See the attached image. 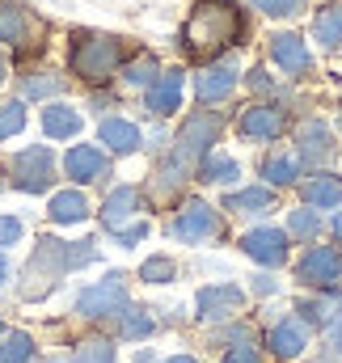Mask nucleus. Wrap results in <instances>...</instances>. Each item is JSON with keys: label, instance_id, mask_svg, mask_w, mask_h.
Instances as JSON below:
<instances>
[{"label": "nucleus", "instance_id": "obj_37", "mask_svg": "<svg viewBox=\"0 0 342 363\" xmlns=\"http://www.w3.org/2000/svg\"><path fill=\"white\" fill-rule=\"evenodd\" d=\"M26 123H30V114H26V101H21V97L0 101V144H4V140H13V135H21V131H26Z\"/></svg>", "mask_w": 342, "mask_h": 363}, {"label": "nucleus", "instance_id": "obj_11", "mask_svg": "<svg viewBox=\"0 0 342 363\" xmlns=\"http://www.w3.org/2000/svg\"><path fill=\"white\" fill-rule=\"evenodd\" d=\"M287 131V110L279 101H250L237 114V135L246 144H275Z\"/></svg>", "mask_w": 342, "mask_h": 363}, {"label": "nucleus", "instance_id": "obj_15", "mask_svg": "<svg viewBox=\"0 0 342 363\" xmlns=\"http://www.w3.org/2000/svg\"><path fill=\"white\" fill-rule=\"evenodd\" d=\"M275 203H279V190H270V186H262V182H250V186L224 190L220 211L233 216V220H266V216L275 211Z\"/></svg>", "mask_w": 342, "mask_h": 363}, {"label": "nucleus", "instance_id": "obj_5", "mask_svg": "<svg viewBox=\"0 0 342 363\" xmlns=\"http://www.w3.org/2000/svg\"><path fill=\"white\" fill-rule=\"evenodd\" d=\"M55 148L51 144H26L9 157V186L21 194H51L55 190Z\"/></svg>", "mask_w": 342, "mask_h": 363}, {"label": "nucleus", "instance_id": "obj_33", "mask_svg": "<svg viewBox=\"0 0 342 363\" xmlns=\"http://www.w3.org/2000/svg\"><path fill=\"white\" fill-rule=\"evenodd\" d=\"M0 363H38V342L26 330H9L0 338Z\"/></svg>", "mask_w": 342, "mask_h": 363}, {"label": "nucleus", "instance_id": "obj_2", "mask_svg": "<svg viewBox=\"0 0 342 363\" xmlns=\"http://www.w3.org/2000/svg\"><path fill=\"white\" fill-rule=\"evenodd\" d=\"M127 64V43L114 34H97V30H81L72 34V51H68V68L77 81H85L89 89L110 85L114 72H123Z\"/></svg>", "mask_w": 342, "mask_h": 363}, {"label": "nucleus", "instance_id": "obj_45", "mask_svg": "<svg viewBox=\"0 0 342 363\" xmlns=\"http://www.w3.org/2000/svg\"><path fill=\"white\" fill-rule=\"evenodd\" d=\"M89 106H93V114H101V110H106V106H114V97H110V93H93V97H89Z\"/></svg>", "mask_w": 342, "mask_h": 363}, {"label": "nucleus", "instance_id": "obj_42", "mask_svg": "<svg viewBox=\"0 0 342 363\" xmlns=\"http://www.w3.org/2000/svg\"><path fill=\"white\" fill-rule=\"evenodd\" d=\"M254 9H262L266 17H296L304 9V0H250Z\"/></svg>", "mask_w": 342, "mask_h": 363}, {"label": "nucleus", "instance_id": "obj_13", "mask_svg": "<svg viewBox=\"0 0 342 363\" xmlns=\"http://www.w3.org/2000/svg\"><path fill=\"white\" fill-rule=\"evenodd\" d=\"M309 347H313V330H309L296 313H283V317L270 321V330H266V351H270L275 359L296 363V359L309 355Z\"/></svg>", "mask_w": 342, "mask_h": 363}, {"label": "nucleus", "instance_id": "obj_34", "mask_svg": "<svg viewBox=\"0 0 342 363\" xmlns=\"http://www.w3.org/2000/svg\"><path fill=\"white\" fill-rule=\"evenodd\" d=\"M313 38L326 47V51H338L342 47V4H330L313 17Z\"/></svg>", "mask_w": 342, "mask_h": 363}, {"label": "nucleus", "instance_id": "obj_51", "mask_svg": "<svg viewBox=\"0 0 342 363\" xmlns=\"http://www.w3.org/2000/svg\"><path fill=\"white\" fill-rule=\"evenodd\" d=\"M4 81H9V64L0 60V85H4Z\"/></svg>", "mask_w": 342, "mask_h": 363}, {"label": "nucleus", "instance_id": "obj_49", "mask_svg": "<svg viewBox=\"0 0 342 363\" xmlns=\"http://www.w3.org/2000/svg\"><path fill=\"white\" fill-rule=\"evenodd\" d=\"M161 363H199V359H194L190 351H177V355H165V359H161Z\"/></svg>", "mask_w": 342, "mask_h": 363}, {"label": "nucleus", "instance_id": "obj_20", "mask_svg": "<svg viewBox=\"0 0 342 363\" xmlns=\"http://www.w3.org/2000/svg\"><path fill=\"white\" fill-rule=\"evenodd\" d=\"M300 203L317 207V211H338L342 207V174L338 169H313L300 178Z\"/></svg>", "mask_w": 342, "mask_h": 363}, {"label": "nucleus", "instance_id": "obj_17", "mask_svg": "<svg viewBox=\"0 0 342 363\" xmlns=\"http://www.w3.org/2000/svg\"><path fill=\"white\" fill-rule=\"evenodd\" d=\"M237 85H241V68L233 60H211L194 77V97H199V106H220L224 97H233Z\"/></svg>", "mask_w": 342, "mask_h": 363}, {"label": "nucleus", "instance_id": "obj_24", "mask_svg": "<svg viewBox=\"0 0 342 363\" xmlns=\"http://www.w3.org/2000/svg\"><path fill=\"white\" fill-rule=\"evenodd\" d=\"M89 216H93V207H89V194L81 190V186L51 190V199H47V220H51V224L77 228V224H85Z\"/></svg>", "mask_w": 342, "mask_h": 363}, {"label": "nucleus", "instance_id": "obj_53", "mask_svg": "<svg viewBox=\"0 0 342 363\" xmlns=\"http://www.w3.org/2000/svg\"><path fill=\"white\" fill-rule=\"evenodd\" d=\"M0 190H4V174H0Z\"/></svg>", "mask_w": 342, "mask_h": 363}, {"label": "nucleus", "instance_id": "obj_18", "mask_svg": "<svg viewBox=\"0 0 342 363\" xmlns=\"http://www.w3.org/2000/svg\"><path fill=\"white\" fill-rule=\"evenodd\" d=\"M304 178V161L296 157V148H266L262 161H258V182L270 186V190H287V186H300Z\"/></svg>", "mask_w": 342, "mask_h": 363}, {"label": "nucleus", "instance_id": "obj_25", "mask_svg": "<svg viewBox=\"0 0 342 363\" xmlns=\"http://www.w3.org/2000/svg\"><path fill=\"white\" fill-rule=\"evenodd\" d=\"M43 34V26H38V17L30 13V9H21V4H0V43H9V47H38L34 38Z\"/></svg>", "mask_w": 342, "mask_h": 363}, {"label": "nucleus", "instance_id": "obj_46", "mask_svg": "<svg viewBox=\"0 0 342 363\" xmlns=\"http://www.w3.org/2000/svg\"><path fill=\"white\" fill-rule=\"evenodd\" d=\"M313 363H342V355L334 351V347H321V351H317V359H313Z\"/></svg>", "mask_w": 342, "mask_h": 363}, {"label": "nucleus", "instance_id": "obj_22", "mask_svg": "<svg viewBox=\"0 0 342 363\" xmlns=\"http://www.w3.org/2000/svg\"><path fill=\"white\" fill-rule=\"evenodd\" d=\"M292 313L309 325V330H330L334 325V317L342 313V287L338 291H313V296H300V300H292Z\"/></svg>", "mask_w": 342, "mask_h": 363}, {"label": "nucleus", "instance_id": "obj_3", "mask_svg": "<svg viewBox=\"0 0 342 363\" xmlns=\"http://www.w3.org/2000/svg\"><path fill=\"white\" fill-rule=\"evenodd\" d=\"M72 274V262H68V241L64 237H38L34 241V250H30V258H26V267H21V279H17V296L26 300V304H38V300H47L64 279Z\"/></svg>", "mask_w": 342, "mask_h": 363}, {"label": "nucleus", "instance_id": "obj_36", "mask_svg": "<svg viewBox=\"0 0 342 363\" xmlns=\"http://www.w3.org/2000/svg\"><path fill=\"white\" fill-rule=\"evenodd\" d=\"M157 77H161L157 55H136V60L123 64V85H131V89H153Z\"/></svg>", "mask_w": 342, "mask_h": 363}, {"label": "nucleus", "instance_id": "obj_4", "mask_svg": "<svg viewBox=\"0 0 342 363\" xmlns=\"http://www.w3.org/2000/svg\"><path fill=\"white\" fill-rule=\"evenodd\" d=\"M224 127H228V118H224L220 110H190V114L177 123V131H173L170 157L177 161V165H186V169L194 174V165L220 148Z\"/></svg>", "mask_w": 342, "mask_h": 363}, {"label": "nucleus", "instance_id": "obj_48", "mask_svg": "<svg viewBox=\"0 0 342 363\" xmlns=\"http://www.w3.org/2000/svg\"><path fill=\"white\" fill-rule=\"evenodd\" d=\"M9 274H13V267H9V254H4V250H0V287H4V283H9Z\"/></svg>", "mask_w": 342, "mask_h": 363}, {"label": "nucleus", "instance_id": "obj_41", "mask_svg": "<svg viewBox=\"0 0 342 363\" xmlns=\"http://www.w3.org/2000/svg\"><path fill=\"white\" fill-rule=\"evenodd\" d=\"M241 81H246V85H250V89L258 93V101H266V97H270V93H279V85H275V77H270V72H266V68H250V72H246V77H241Z\"/></svg>", "mask_w": 342, "mask_h": 363}, {"label": "nucleus", "instance_id": "obj_16", "mask_svg": "<svg viewBox=\"0 0 342 363\" xmlns=\"http://www.w3.org/2000/svg\"><path fill=\"white\" fill-rule=\"evenodd\" d=\"M334 148H338V140H334V127L326 123V118H304V123H296V157L304 161V169L313 165V169H326V161L334 157Z\"/></svg>", "mask_w": 342, "mask_h": 363}, {"label": "nucleus", "instance_id": "obj_14", "mask_svg": "<svg viewBox=\"0 0 342 363\" xmlns=\"http://www.w3.org/2000/svg\"><path fill=\"white\" fill-rule=\"evenodd\" d=\"M140 211H144V186L123 182V186H110V194L101 199V207H97V224H101L106 233H118V228L136 224Z\"/></svg>", "mask_w": 342, "mask_h": 363}, {"label": "nucleus", "instance_id": "obj_1", "mask_svg": "<svg viewBox=\"0 0 342 363\" xmlns=\"http://www.w3.org/2000/svg\"><path fill=\"white\" fill-rule=\"evenodd\" d=\"M246 38V17L233 0H199L182 26V51L190 60H216L224 47H237Z\"/></svg>", "mask_w": 342, "mask_h": 363}, {"label": "nucleus", "instance_id": "obj_40", "mask_svg": "<svg viewBox=\"0 0 342 363\" xmlns=\"http://www.w3.org/2000/svg\"><path fill=\"white\" fill-rule=\"evenodd\" d=\"M21 237H26V220L21 216H0V250L9 254L13 245H21Z\"/></svg>", "mask_w": 342, "mask_h": 363}, {"label": "nucleus", "instance_id": "obj_29", "mask_svg": "<svg viewBox=\"0 0 342 363\" xmlns=\"http://www.w3.org/2000/svg\"><path fill=\"white\" fill-rule=\"evenodd\" d=\"M194 182H199V186H220V190H224V186H237V182H241V161H237V157H224V152L216 148L211 157H203V161L194 165Z\"/></svg>", "mask_w": 342, "mask_h": 363}, {"label": "nucleus", "instance_id": "obj_43", "mask_svg": "<svg viewBox=\"0 0 342 363\" xmlns=\"http://www.w3.org/2000/svg\"><path fill=\"white\" fill-rule=\"evenodd\" d=\"M220 363H266V355H262L258 342H246V347H228V351H220Z\"/></svg>", "mask_w": 342, "mask_h": 363}, {"label": "nucleus", "instance_id": "obj_47", "mask_svg": "<svg viewBox=\"0 0 342 363\" xmlns=\"http://www.w3.org/2000/svg\"><path fill=\"white\" fill-rule=\"evenodd\" d=\"M131 363H161L157 359V351H153V347H140V351H136V359Z\"/></svg>", "mask_w": 342, "mask_h": 363}, {"label": "nucleus", "instance_id": "obj_8", "mask_svg": "<svg viewBox=\"0 0 342 363\" xmlns=\"http://www.w3.org/2000/svg\"><path fill=\"white\" fill-rule=\"evenodd\" d=\"M292 274L304 291H338L342 287V250L338 245H304L292 262Z\"/></svg>", "mask_w": 342, "mask_h": 363}, {"label": "nucleus", "instance_id": "obj_31", "mask_svg": "<svg viewBox=\"0 0 342 363\" xmlns=\"http://www.w3.org/2000/svg\"><path fill=\"white\" fill-rule=\"evenodd\" d=\"M64 89H68V81L55 77V72H30V77H21V101H60Z\"/></svg>", "mask_w": 342, "mask_h": 363}, {"label": "nucleus", "instance_id": "obj_35", "mask_svg": "<svg viewBox=\"0 0 342 363\" xmlns=\"http://www.w3.org/2000/svg\"><path fill=\"white\" fill-rule=\"evenodd\" d=\"M136 274H140V283H148V287H170L173 279L182 274V267L173 262L170 254H153V258L140 262V271Z\"/></svg>", "mask_w": 342, "mask_h": 363}, {"label": "nucleus", "instance_id": "obj_23", "mask_svg": "<svg viewBox=\"0 0 342 363\" xmlns=\"http://www.w3.org/2000/svg\"><path fill=\"white\" fill-rule=\"evenodd\" d=\"M270 60L287 77H309L313 72V51H309V43L300 34H275L270 38Z\"/></svg>", "mask_w": 342, "mask_h": 363}, {"label": "nucleus", "instance_id": "obj_6", "mask_svg": "<svg viewBox=\"0 0 342 363\" xmlns=\"http://www.w3.org/2000/svg\"><path fill=\"white\" fill-rule=\"evenodd\" d=\"M123 304H131L127 274H123V271H106L101 279H93L89 287L77 291L72 313H77L81 321H114V317L123 313Z\"/></svg>", "mask_w": 342, "mask_h": 363}, {"label": "nucleus", "instance_id": "obj_38", "mask_svg": "<svg viewBox=\"0 0 342 363\" xmlns=\"http://www.w3.org/2000/svg\"><path fill=\"white\" fill-rule=\"evenodd\" d=\"M148 233H153V224H148V220H136V224H127V228L110 233V241H114L118 250H136L140 241H148Z\"/></svg>", "mask_w": 342, "mask_h": 363}, {"label": "nucleus", "instance_id": "obj_10", "mask_svg": "<svg viewBox=\"0 0 342 363\" xmlns=\"http://www.w3.org/2000/svg\"><path fill=\"white\" fill-rule=\"evenodd\" d=\"M237 250L254 262L258 271H279V267L292 262V237H287L283 228H275V224H254V228H246L241 241H237Z\"/></svg>", "mask_w": 342, "mask_h": 363}, {"label": "nucleus", "instance_id": "obj_9", "mask_svg": "<svg viewBox=\"0 0 342 363\" xmlns=\"http://www.w3.org/2000/svg\"><path fill=\"white\" fill-rule=\"evenodd\" d=\"M246 304H250V291H246L241 283H233V279H224V283H203V287L194 291V321H203V325H224V321H237V317L246 313Z\"/></svg>", "mask_w": 342, "mask_h": 363}, {"label": "nucleus", "instance_id": "obj_30", "mask_svg": "<svg viewBox=\"0 0 342 363\" xmlns=\"http://www.w3.org/2000/svg\"><path fill=\"white\" fill-rule=\"evenodd\" d=\"M246 342H258V325H254V321H246V317L224 321V325H211V334H207V347H216V351L246 347Z\"/></svg>", "mask_w": 342, "mask_h": 363}, {"label": "nucleus", "instance_id": "obj_28", "mask_svg": "<svg viewBox=\"0 0 342 363\" xmlns=\"http://www.w3.org/2000/svg\"><path fill=\"white\" fill-rule=\"evenodd\" d=\"M110 325H114V338H123V342H144V338H153L161 330V321L144 304H123V313Z\"/></svg>", "mask_w": 342, "mask_h": 363}, {"label": "nucleus", "instance_id": "obj_39", "mask_svg": "<svg viewBox=\"0 0 342 363\" xmlns=\"http://www.w3.org/2000/svg\"><path fill=\"white\" fill-rule=\"evenodd\" d=\"M246 291H250L254 300H270V296H279V291H283V283H279V274H270V271H254Z\"/></svg>", "mask_w": 342, "mask_h": 363}, {"label": "nucleus", "instance_id": "obj_12", "mask_svg": "<svg viewBox=\"0 0 342 363\" xmlns=\"http://www.w3.org/2000/svg\"><path fill=\"white\" fill-rule=\"evenodd\" d=\"M60 169H64V178L72 182V186H101V182H110V152L101 148V144H72L68 152H64V161H60Z\"/></svg>", "mask_w": 342, "mask_h": 363}, {"label": "nucleus", "instance_id": "obj_50", "mask_svg": "<svg viewBox=\"0 0 342 363\" xmlns=\"http://www.w3.org/2000/svg\"><path fill=\"white\" fill-rule=\"evenodd\" d=\"M330 233H334V241H342V207L334 211V220H330Z\"/></svg>", "mask_w": 342, "mask_h": 363}, {"label": "nucleus", "instance_id": "obj_52", "mask_svg": "<svg viewBox=\"0 0 342 363\" xmlns=\"http://www.w3.org/2000/svg\"><path fill=\"white\" fill-rule=\"evenodd\" d=\"M4 334H9V325H4V321H0V338H4Z\"/></svg>", "mask_w": 342, "mask_h": 363}, {"label": "nucleus", "instance_id": "obj_27", "mask_svg": "<svg viewBox=\"0 0 342 363\" xmlns=\"http://www.w3.org/2000/svg\"><path fill=\"white\" fill-rule=\"evenodd\" d=\"M283 233L292 237V245H317L321 233H326V211H317L309 203H296L283 220Z\"/></svg>", "mask_w": 342, "mask_h": 363}, {"label": "nucleus", "instance_id": "obj_26", "mask_svg": "<svg viewBox=\"0 0 342 363\" xmlns=\"http://www.w3.org/2000/svg\"><path fill=\"white\" fill-rule=\"evenodd\" d=\"M85 131V114L72 106V101H47L43 106V135L64 144V140H77Z\"/></svg>", "mask_w": 342, "mask_h": 363}, {"label": "nucleus", "instance_id": "obj_32", "mask_svg": "<svg viewBox=\"0 0 342 363\" xmlns=\"http://www.w3.org/2000/svg\"><path fill=\"white\" fill-rule=\"evenodd\" d=\"M68 363H118V347H114V338H106V334H89V338H81V342L72 347Z\"/></svg>", "mask_w": 342, "mask_h": 363}, {"label": "nucleus", "instance_id": "obj_21", "mask_svg": "<svg viewBox=\"0 0 342 363\" xmlns=\"http://www.w3.org/2000/svg\"><path fill=\"white\" fill-rule=\"evenodd\" d=\"M97 144H101L110 157H136V152L144 148V131H140L131 118H123V114H106L101 127H97Z\"/></svg>", "mask_w": 342, "mask_h": 363}, {"label": "nucleus", "instance_id": "obj_44", "mask_svg": "<svg viewBox=\"0 0 342 363\" xmlns=\"http://www.w3.org/2000/svg\"><path fill=\"white\" fill-rule=\"evenodd\" d=\"M326 347H334V351H338V355H342V313H338V317H334V325L326 330Z\"/></svg>", "mask_w": 342, "mask_h": 363}, {"label": "nucleus", "instance_id": "obj_19", "mask_svg": "<svg viewBox=\"0 0 342 363\" xmlns=\"http://www.w3.org/2000/svg\"><path fill=\"white\" fill-rule=\"evenodd\" d=\"M182 93H186V72L182 68H170L153 81V89H144V110L153 118H173L182 110Z\"/></svg>", "mask_w": 342, "mask_h": 363}, {"label": "nucleus", "instance_id": "obj_7", "mask_svg": "<svg viewBox=\"0 0 342 363\" xmlns=\"http://www.w3.org/2000/svg\"><path fill=\"white\" fill-rule=\"evenodd\" d=\"M165 237L177 245H207L220 237V207H211L207 199L190 194L173 207L170 224H165Z\"/></svg>", "mask_w": 342, "mask_h": 363}]
</instances>
